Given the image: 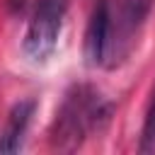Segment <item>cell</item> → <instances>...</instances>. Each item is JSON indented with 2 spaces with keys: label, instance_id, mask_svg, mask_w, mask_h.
<instances>
[{
  "label": "cell",
  "instance_id": "8992f818",
  "mask_svg": "<svg viewBox=\"0 0 155 155\" xmlns=\"http://www.w3.org/2000/svg\"><path fill=\"white\" fill-rule=\"evenodd\" d=\"M140 153H155V87L150 92V102L145 109V121H143V133H140Z\"/></svg>",
  "mask_w": 155,
  "mask_h": 155
},
{
  "label": "cell",
  "instance_id": "277c9868",
  "mask_svg": "<svg viewBox=\"0 0 155 155\" xmlns=\"http://www.w3.org/2000/svg\"><path fill=\"white\" fill-rule=\"evenodd\" d=\"M34 109H36L34 99H22L10 109L5 128L0 131V153H17L22 148L27 128H29L31 116H34Z\"/></svg>",
  "mask_w": 155,
  "mask_h": 155
},
{
  "label": "cell",
  "instance_id": "3957f363",
  "mask_svg": "<svg viewBox=\"0 0 155 155\" xmlns=\"http://www.w3.org/2000/svg\"><path fill=\"white\" fill-rule=\"evenodd\" d=\"M85 58L90 65H104L111 58V5L97 0L85 31Z\"/></svg>",
  "mask_w": 155,
  "mask_h": 155
},
{
  "label": "cell",
  "instance_id": "6da1fadb",
  "mask_svg": "<svg viewBox=\"0 0 155 155\" xmlns=\"http://www.w3.org/2000/svg\"><path fill=\"white\" fill-rule=\"evenodd\" d=\"M111 119V104L87 85L73 87L51 126V145L58 150H78L87 136L99 133Z\"/></svg>",
  "mask_w": 155,
  "mask_h": 155
},
{
  "label": "cell",
  "instance_id": "7a4b0ae2",
  "mask_svg": "<svg viewBox=\"0 0 155 155\" xmlns=\"http://www.w3.org/2000/svg\"><path fill=\"white\" fill-rule=\"evenodd\" d=\"M65 5H68V0H39L36 2L34 15L24 31V41H22L29 61L44 63L53 53L61 29H63Z\"/></svg>",
  "mask_w": 155,
  "mask_h": 155
},
{
  "label": "cell",
  "instance_id": "5b68a950",
  "mask_svg": "<svg viewBox=\"0 0 155 155\" xmlns=\"http://www.w3.org/2000/svg\"><path fill=\"white\" fill-rule=\"evenodd\" d=\"M155 0H121V27L111 29V56H114V46L126 41L150 15Z\"/></svg>",
  "mask_w": 155,
  "mask_h": 155
},
{
  "label": "cell",
  "instance_id": "52a82bcc",
  "mask_svg": "<svg viewBox=\"0 0 155 155\" xmlns=\"http://www.w3.org/2000/svg\"><path fill=\"white\" fill-rule=\"evenodd\" d=\"M24 5H27V0H7V7H10V12H22L24 10Z\"/></svg>",
  "mask_w": 155,
  "mask_h": 155
}]
</instances>
